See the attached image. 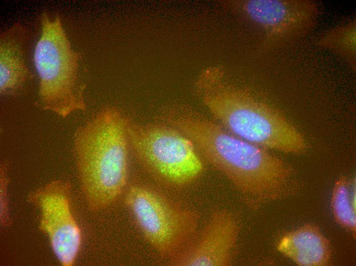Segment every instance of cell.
I'll return each mask as SVG.
<instances>
[{
	"label": "cell",
	"mask_w": 356,
	"mask_h": 266,
	"mask_svg": "<svg viewBox=\"0 0 356 266\" xmlns=\"http://www.w3.org/2000/svg\"><path fill=\"white\" fill-rule=\"evenodd\" d=\"M124 203L144 238L164 256H173L193 238L198 216L147 186H129Z\"/></svg>",
	"instance_id": "8992f818"
},
{
	"label": "cell",
	"mask_w": 356,
	"mask_h": 266,
	"mask_svg": "<svg viewBox=\"0 0 356 266\" xmlns=\"http://www.w3.org/2000/svg\"><path fill=\"white\" fill-rule=\"evenodd\" d=\"M41 34L34 60L39 77L38 105L65 118L85 109L84 86L79 80V55L70 42L58 17L41 16Z\"/></svg>",
	"instance_id": "277c9868"
},
{
	"label": "cell",
	"mask_w": 356,
	"mask_h": 266,
	"mask_svg": "<svg viewBox=\"0 0 356 266\" xmlns=\"http://www.w3.org/2000/svg\"><path fill=\"white\" fill-rule=\"evenodd\" d=\"M130 124L106 108L80 127L74 140L80 185L88 209L103 210L125 190L130 149Z\"/></svg>",
	"instance_id": "3957f363"
},
{
	"label": "cell",
	"mask_w": 356,
	"mask_h": 266,
	"mask_svg": "<svg viewBox=\"0 0 356 266\" xmlns=\"http://www.w3.org/2000/svg\"><path fill=\"white\" fill-rule=\"evenodd\" d=\"M26 33L15 24L4 31L0 41V92L14 96L20 93L31 74L25 62Z\"/></svg>",
	"instance_id": "8fae6325"
},
{
	"label": "cell",
	"mask_w": 356,
	"mask_h": 266,
	"mask_svg": "<svg viewBox=\"0 0 356 266\" xmlns=\"http://www.w3.org/2000/svg\"><path fill=\"white\" fill-rule=\"evenodd\" d=\"M173 124L193 142L203 161L224 174L250 206L285 198L298 190L292 166L222 126L202 118H180Z\"/></svg>",
	"instance_id": "6da1fadb"
},
{
	"label": "cell",
	"mask_w": 356,
	"mask_h": 266,
	"mask_svg": "<svg viewBox=\"0 0 356 266\" xmlns=\"http://www.w3.org/2000/svg\"><path fill=\"white\" fill-rule=\"evenodd\" d=\"M355 202V181L340 176L335 182L332 191L331 209L336 222L354 236L356 231Z\"/></svg>",
	"instance_id": "7c38bea8"
},
{
	"label": "cell",
	"mask_w": 356,
	"mask_h": 266,
	"mask_svg": "<svg viewBox=\"0 0 356 266\" xmlns=\"http://www.w3.org/2000/svg\"><path fill=\"white\" fill-rule=\"evenodd\" d=\"M71 186L54 180L30 192L28 201L40 211L39 230L49 238L50 246L62 266H72L82 243V233L72 210Z\"/></svg>",
	"instance_id": "52a82bcc"
},
{
	"label": "cell",
	"mask_w": 356,
	"mask_h": 266,
	"mask_svg": "<svg viewBox=\"0 0 356 266\" xmlns=\"http://www.w3.org/2000/svg\"><path fill=\"white\" fill-rule=\"evenodd\" d=\"M236 6L263 33L266 43L280 47L307 35L315 27L319 11L316 4L308 0H244Z\"/></svg>",
	"instance_id": "ba28073f"
},
{
	"label": "cell",
	"mask_w": 356,
	"mask_h": 266,
	"mask_svg": "<svg viewBox=\"0 0 356 266\" xmlns=\"http://www.w3.org/2000/svg\"><path fill=\"white\" fill-rule=\"evenodd\" d=\"M238 232L234 216L226 211L218 212L195 238H192L173 256L170 263L178 266L230 265Z\"/></svg>",
	"instance_id": "9c48e42d"
},
{
	"label": "cell",
	"mask_w": 356,
	"mask_h": 266,
	"mask_svg": "<svg viewBox=\"0 0 356 266\" xmlns=\"http://www.w3.org/2000/svg\"><path fill=\"white\" fill-rule=\"evenodd\" d=\"M277 248L284 256L300 266H325L331 260L330 242L314 225L306 224L285 233Z\"/></svg>",
	"instance_id": "30bf717a"
},
{
	"label": "cell",
	"mask_w": 356,
	"mask_h": 266,
	"mask_svg": "<svg viewBox=\"0 0 356 266\" xmlns=\"http://www.w3.org/2000/svg\"><path fill=\"white\" fill-rule=\"evenodd\" d=\"M129 134L138 160L165 184L185 186L203 173L204 161L194 144L176 127L130 125Z\"/></svg>",
	"instance_id": "5b68a950"
},
{
	"label": "cell",
	"mask_w": 356,
	"mask_h": 266,
	"mask_svg": "<svg viewBox=\"0 0 356 266\" xmlns=\"http://www.w3.org/2000/svg\"><path fill=\"white\" fill-rule=\"evenodd\" d=\"M222 72L216 66L205 70L198 88L204 105L223 127L267 150L295 154L307 150L304 136L283 115L230 84Z\"/></svg>",
	"instance_id": "7a4b0ae2"
},
{
	"label": "cell",
	"mask_w": 356,
	"mask_h": 266,
	"mask_svg": "<svg viewBox=\"0 0 356 266\" xmlns=\"http://www.w3.org/2000/svg\"><path fill=\"white\" fill-rule=\"evenodd\" d=\"M0 169V220L3 226L8 227L11 225V220L8 206L7 190L9 179L7 173V164L2 163Z\"/></svg>",
	"instance_id": "5bb4252c"
},
{
	"label": "cell",
	"mask_w": 356,
	"mask_h": 266,
	"mask_svg": "<svg viewBox=\"0 0 356 266\" xmlns=\"http://www.w3.org/2000/svg\"><path fill=\"white\" fill-rule=\"evenodd\" d=\"M317 44L336 53L346 60L352 70L355 71V19L330 30L319 39Z\"/></svg>",
	"instance_id": "4fadbf2b"
}]
</instances>
